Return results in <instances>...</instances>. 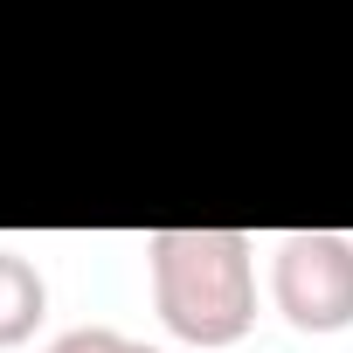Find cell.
<instances>
[{
	"label": "cell",
	"mask_w": 353,
	"mask_h": 353,
	"mask_svg": "<svg viewBox=\"0 0 353 353\" xmlns=\"http://www.w3.org/2000/svg\"><path fill=\"white\" fill-rule=\"evenodd\" d=\"M152 305L173 339L236 346L256 325V256L243 229H152Z\"/></svg>",
	"instance_id": "obj_1"
},
{
	"label": "cell",
	"mask_w": 353,
	"mask_h": 353,
	"mask_svg": "<svg viewBox=\"0 0 353 353\" xmlns=\"http://www.w3.org/2000/svg\"><path fill=\"white\" fill-rule=\"evenodd\" d=\"M277 312L298 332H346L353 325V236L339 229H291L270 263Z\"/></svg>",
	"instance_id": "obj_2"
},
{
	"label": "cell",
	"mask_w": 353,
	"mask_h": 353,
	"mask_svg": "<svg viewBox=\"0 0 353 353\" xmlns=\"http://www.w3.org/2000/svg\"><path fill=\"white\" fill-rule=\"evenodd\" d=\"M42 312H49V284H42V270H35L28 256H14V250H0V346L35 339Z\"/></svg>",
	"instance_id": "obj_3"
},
{
	"label": "cell",
	"mask_w": 353,
	"mask_h": 353,
	"mask_svg": "<svg viewBox=\"0 0 353 353\" xmlns=\"http://www.w3.org/2000/svg\"><path fill=\"white\" fill-rule=\"evenodd\" d=\"M49 353H159V346L125 339V332H111V325H77V332H63Z\"/></svg>",
	"instance_id": "obj_4"
}]
</instances>
